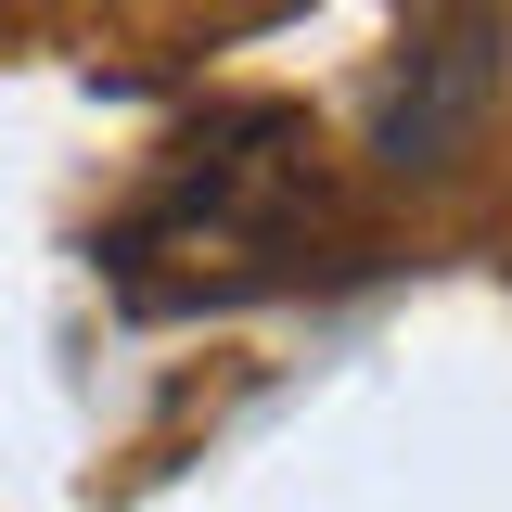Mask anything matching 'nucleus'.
I'll list each match as a JSON object with an SVG mask.
<instances>
[{
    "instance_id": "f257e3e1",
    "label": "nucleus",
    "mask_w": 512,
    "mask_h": 512,
    "mask_svg": "<svg viewBox=\"0 0 512 512\" xmlns=\"http://www.w3.org/2000/svg\"><path fill=\"white\" fill-rule=\"evenodd\" d=\"M487 103H500V26L448 13V26H423L397 52V77L372 103V154L384 167H461V141L487 128Z\"/></svg>"
}]
</instances>
